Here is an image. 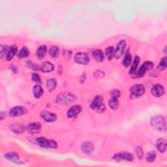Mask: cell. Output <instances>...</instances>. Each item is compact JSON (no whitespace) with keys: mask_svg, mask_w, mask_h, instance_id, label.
<instances>
[{"mask_svg":"<svg viewBox=\"0 0 167 167\" xmlns=\"http://www.w3.org/2000/svg\"><path fill=\"white\" fill-rule=\"evenodd\" d=\"M90 107L92 110L98 112H103L105 110V106L103 103V97L101 95H97L93 99L90 104Z\"/></svg>","mask_w":167,"mask_h":167,"instance_id":"obj_3","label":"cell"},{"mask_svg":"<svg viewBox=\"0 0 167 167\" xmlns=\"http://www.w3.org/2000/svg\"><path fill=\"white\" fill-rule=\"evenodd\" d=\"M126 47V41L124 40H121L118 43L116 49L114 50V57L116 59H119L121 58V56L123 55L124 53L125 49Z\"/></svg>","mask_w":167,"mask_h":167,"instance_id":"obj_8","label":"cell"},{"mask_svg":"<svg viewBox=\"0 0 167 167\" xmlns=\"http://www.w3.org/2000/svg\"><path fill=\"white\" fill-rule=\"evenodd\" d=\"M10 69L12 70V71H13L14 73H17L18 72V69H17V67L16 66H11L10 67Z\"/></svg>","mask_w":167,"mask_h":167,"instance_id":"obj_39","label":"cell"},{"mask_svg":"<svg viewBox=\"0 0 167 167\" xmlns=\"http://www.w3.org/2000/svg\"><path fill=\"white\" fill-rule=\"evenodd\" d=\"M75 62L82 65H87L89 62V58L87 54L79 52L75 56Z\"/></svg>","mask_w":167,"mask_h":167,"instance_id":"obj_9","label":"cell"},{"mask_svg":"<svg viewBox=\"0 0 167 167\" xmlns=\"http://www.w3.org/2000/svg\"><path fill=\"white\" fill-rule=\"evenodd\" d=\"M143 66L147 69V71H148L153 67V63L151 62H145L143 63Z\"/></svg>","mask_w":167,"mask_h":167,"instance_id":"obj_36","label":"cell"},{"mask_svg":"<svg viewBox=\"0 0 167 167\" xmlns=\"http://www.w3.org/2000/svg\"><path fill=\"white\" fill-rule=\"evenodd\" d=\"M151 92H152V95L156 97H160L165 94V89L163 86L160 84L155 85Z\"/></svg>","mask_w":167,"mask_h":167,"instance_id":"obj_13","label":"cell"},{"mask_svg":"<svg viewBox=\"0 0 167 167\" xmlns=\"http://www.w3.org/2000/svg\"><path fill=\"white\" fill-rule=\"evenodd\" d=\"M131 95L134 97H139L143 95L145 92V88L141 84L134 85L130 89Z\"/></svg>","mask_w":167,"mask_h":167,"instance_id":"obj_6","label":"cell"},{"mask_svg":"<svg viewBox=\"0 0 167 167\" xmlns=\"http://www.w3.org/2000/svg\"><path fill=\"white\" fill-rule=\"evenodd\" d=\"M166 57H164L163 58H162L161 62L159 63V66H158V69H159L160 71H162L164 70V69H165L166 68V66H167V63H166Z\"/></svg>","mask_w":167,"mask_h":167,"instance_id":"obj_32","label":"cell"},{"mask_svg":"<svg viewBox=\"0 0 167 167\" xmlns=\"http://www.w3.org/2000/svg\"><path fill=\"white\" fill-rule=\"evenodd\" d=\"M17 52V47L15 45H13L10 47L5 48V58L7 61H10L13 59L14 55Z\"/></svg>","mask_w":167,"mask_h":167,"instance_id":"obj_12","label":"cell"},{"mask_svg":"<svg viewBox=\"0 0 167 167\" xmlns=\"http://www.w3.org/2000/svg\"><path fill=\"white\" fill-rule=\"evenodd\" d=\"M54 65L49 62H44L42 65L41 67H40V70H41L43 72H50L54 70Z\"/></svg>","mask_w":167,"mask_h":167,"instance_id":"obj_20","label":"cell"},{"mask_svg":"<svg viewBox=\"0 0 167 167\" xmlns=\"http://www.w3.org/2000/svg\"><path fill=\"white\" fill-rule=\"evenodd\" d=\"M82 107L80 105H74L72 107L69 108L67 111V115L69 118H73L78 116L79 114L82 111Z\"/></svg>","mask_w":167,"mask_h":167,"instance_id":"obj_10","label":"cell"},{"mask_svg":"<svg viewBox=\"0 0 167 167\" xmlns=\"http://www.w3.org/2000/svg\"><path fill=\"white\" fill-rule=\"evenodd\" d=\"M136 153L138 159H142V157L144 156V152H143V149H142V148L140 147V146H138V147L136 148Z\"/></svg>","mask_w":167,"mask_h":167,"instance_id":"obj_34","label":"cell"},{"mask_svg":"<svg viewBox=\"0 0 167 167\" xmlns=\"http://www.w3.org/2000/svg\"><path fill=\"white\" fill-rule=\"evenodd\" d=\"M36 142L39 146L44 148H56L57 146H58L55 141L48 140L43 137L37 138Z\"/></svg>","mask_w":167,"mask_h":167,"instance_id":"obj_4","label":"cell"},{"mask_svg":"<svg viewBox=\"0 0 167 167\" xmlns=\"http://www.w3.org/2000/svg\"><path fill=\"white\" fill-rule=\"evenodd\" d=\"M92 56L97 62H102L104 58L103 52L101 50H95L92 52Z\"/></svg>","mask_w":167,"mask_h":167,"instance_id":"obj_19","label":"cell"},{"mask_svg":"<svg viewBox=\"0 0 167 167\" xmlns=\"http://www.w3.org/2000/svg\"><path fill=\"white\" fill-rule=\"evenodd\" d=\"M71 52L70 51H65L64 52V57H65V58H66V59H70L71 58Z\"/></svg>","mask_w":167,"mask_h":167,"instance_id":"obj_38","label":"cell"},{"mask_svg":"<svg viewBox=\"0 0 167 167\" xmlns=\"http://www.w3.org/2000/svg\"><path fill=\"white\" fill-rule=\"evenodd\" d=\"M81 149H82V152L85 154V155H89L93 152V149H94V146L89 142H85L82 144L81 146Z\"/></svg>","mask_w":167,"mask_h":167,"instance_id":"obj_16","label":"cell"},{"mask_svg":"<svg viewBox=\"0 0 167 167\" xmlns=\"http://www.w3.org/2000/svg\"><path fill=\"white\" fill-rule=\"evenodd\" d=\"M139 63H140V58H139V57L136 56H135V58H134V59L133 64H132L131 68V69H130V71H129L130 74L133 75V74H134V73H135Z\"/></svg>","mask_w":167,"mask_h":167,"instance_id":"obj_25","label":"cell"},{"mask_svg":"<svg viewBox=\"0 0 167 167\" xmlns=\"http://www.w3.org/2000/svg\"><path fill=\"white\" fill-rule=\"evenodd\" d=\"M9 128L11 131L17 134L22 133L24 131V130H25V127H24V125L23 124H19V123H16V124H13L10 125Z\"/></svg>","mask_w":167,"mask_h":167,"instance_id":"obj_17","label":"cell"},{"mask_svg":"<svg viewBox=\"0 0 167 167\" xmlns=\"http://www.w3.org/2000/svg\"><path fill=\"white\" fill-rule=\"evenodd\" d=\"M6 117V113L5 112H1L0 113V119L1 120H3L4 118H5Z\"/></svg>","mask_w":167,"mask_h":167,"instance_id":"obj_40","label":"cell"},{"mask_svg":"<svg viewBox=\"0 0 167 167\" xmlns=\"http://www.w3.org/2000/svg\"><path fill=\"white\" fill-rule=\"evenodd\" d=\"M47 52V48L46 46L43 45L40 46L39 48L37 51V56L39 59H43L44 57L46 56Z\"/></svg>","mask_w":167,"mask_h":167,"instance_id":"obj_23","label":"cell"},{"mask_svg":"<svg viewBox=\"0 0 167 167\" xmlns=\"http://www.w3.org/2000/svg\"><path fill=\"white\" fill-rule=\"evenodd\" d=\"M32 80H33L37 84H39L40 82V76L38 74H37V73H34V74H33V75H32Z\"/></svg>","mask_w":167,"mask_h":167,"instance_id":"obj_35","label":"cell"},{"mask_svg":"<svg viewBox=\"0 0 167 167\" xmlns=\"http://www.w3.org/2000/svg\"><path fill=\"white\" fill-rule=\"evenodd\" d=\"M40 117L47 122H54L57 119V116L54 113H51L49 111H43L40 113Z\"/></svg>","mask_w":167,"mask_h":167,"instance_id":"obj_11","label":"cell"},{"mask_svg":"<svg viewBox=\"0 0 167 167\" xmlns=\"http://www.w3.org/2000/svg\"><path fill=\"white\" fill-rule=\"evenodd\" d=\"M131 61H132V56L129 52H127L124 57L123 62H122V64H123V66L125 67H127L130 66V65H131Z\"/></svg>","mask_w":167,"mask_h":167,"instance_id":"obj_26","label":"cell"},{"mask_svg":"<svg viewBox=\"0 0 167 167\" xmlns=\"http://www.w3.org/2000/svg\"><path fill=\"white\" fill-rule=\"evenodd\" d=\"M105 52L108 59L111 60L114 57V48L113 47H109L106 49Z\"/></svg>","mask_w":167,"mask_h":167,"instance_id":"obj_30","label":"cell"},{"mask_svg":"<svg viewBox=\"0 0 167 167\" xmlns=\"http://www.w3.org/2000/svg\"><path fill=\"white\" fill-rule=\"evenodd\" d=\"M0 50H1V52H0V54H1V58H3V56L4 52H5V50H4V48H3V46L0 47Z\"/></svg>","mask_w":167,"mask_h":167,"instance_id":"obj_41","label":"cell"},{"mask_svg":"<svg viewBox=\"0 0 167 167\" xmlns=\"http://www.w3.org/2000/svg\"><path fill=\"white\" fill-rule=\"evenodd\" d=\"M56 85H57V82L54 79H48L47 81V88L48 89V91L50 92L54 91L55 88H56Z\"/></svg>","mask_w":167,"mask_h":167,"instance_id":"obj_24","label":"cell"},{"mask_svg":"<svg viewBox=\"0 0 167 167\" xmlns=\"http://www.w3.org/2000/svg\"><path fill=\"white\" fill-rule=\"evenodd\" d=\"M115 161L119 162L122 160H125L129 162H132L134 160L133 155L128 152H122L117 153L112 157Z\"/></svg>","mask_w":167,"mask_h":167,"instance_id":"obj_5","label":"cell"},{"mask_svg":"<svg viewBox=\"0 0 167 167\" xmlns=\"http://www.w3.org/2000/svg\"><path fill=\"white\" fill-rule=\"evenodd\" d=\"M111 95L112 97H117V98H119V97L120 96V92L118 91V90H114Z\"/></svg>","mask_w":167,"mask_h":167,"instance_id":"obj_37","label":"cell"},{"mask_svg":"<svg viewBox=\"0 0 167 167\" xmlns=\"http://www.w3.org/2000/svg\"><path fill=\"white\" fill-rule=\"evenodd\" d=\"M26 66L32 70L38 71L39 70V67L38 65H37L35 63L31 62V61H27L26 62Z\"/></svg>","mask_w":167,"mask_h":167,"instance_id":"obj_31","label":"cell"},{"mask_svg":"<svg viewBox=\"0 0 167 167\" xmlns=\"http://www.w3.org/2000/svg\"><path fill=\"white\" fill-rule=\"evenodd\" d=\"M5 158L7 160L9 161L13 162V163H16V164H21L22 162L20 161L19 159V157L18 156L17 153H14V152H11V153H8L5 155Z\"/></svg>","mask_w":167,"mask_h":167,"instance_id":"obj_14","label":"cell"},{"mask_svg":"<svg viewBox=\"0 0 167 167\" xmlns=\"http://www.w3.org/2000/svg\"><path fill=\"white\" fill-rule=\"evenodd\" d=\"M157 149L161 153H164L166 149V142L165 138H159L156 142Z\"/></svg>","mask_w":167,"mask_h":167,"instance_id":"obj_18","label":"cell"},{"mask_svg":"<svg viewBox=\"0 0 167 167\" xmlns=\"http://www.w3.org/2000/svg\"><path fill=\"white\" fill-rule=\"evenodd\" d=\"M29 55H30L29 50H28L26 47H24L21 50H20L18 56L19 58H25L28 57Z\"/></svg>","mask_w":167,"mask_h":167,"instance_id":"obj_28","label":"cell"},{"mask_svg":"<svg viewBox=\"0 0 167 167\" xmlns=\"http://www.w3.org/2000/svg\"><path fill=\"white\" fill-rule=\"evenodd\" d=\"M27 112V109L21 106H17L11 109L9 116L11 117H18L23 116Z\"/></svg>","mask_w":167,"mask_h":167,"instance_id":"obj_7","label":"cell"},{"mask_svg":"<svg viewBox=\"0 0 167 167\" xmlns=\"http://www.w3.org/2000/svg\"><path fill=\"white\" fill-rule=\"evenodd\" d=\"M156 157V153L154 151H150L146 156V161L148 162H153Z\"/></svg>","mask_w":167,"mask_h":167,"instance_id":"obj_29","label":"cell"},{"mask_svg":"<svg viewBox=\"0 0 167 167\" xmlns=\"http://www.w3.org/2000/svg\"><path fill=\"white\" fill-rule=\"evenodd\" d=\"M49 54L52 58H57L59 54V50L58 47H56V46L52 47L49 50Z\"/></svg>","mask_w":167,"mask_h":167,"instance_id":"obj_27","label":"cell"},{"mask_svg":"<svg viewBox=\"0 0 167 167\" xmlns=\"http://www.w3.org/2000/svg\"><path fill=\"white\" fill-rule=\"evenodd\" d=\"M40 129H41V125H40L38 122H34L27 125V129L29 133L32 134L38 133Z\"/></svg>","mask_w":167,"mask_h":167,"instance_id":"obj_15","label":"cell"},{"mask_svg":"<svg viewBox=\"0 0 167 167\" xmlns=\"http://www.w3.org/2000/svg\"><path fill=\"white\" fill-rule=\"evenodd\" d=\"M117 99V97L112 96L111 99L108 101L109 107L112 110H114V111H116L119 107V101H118Z\"/></svg>","mask_w":167,"mask_h":167,"instance_id":"obj_22","label":"cell"},{"mask_svg":"<svg viewBox=\"0 0 167 167\" xmlns=\"http://www.w3.org/2000/svg\"><path fill=\"white\" fill-rule=\"evenodd\" d=\"M151 125L159 132L164 133L166 131V121L165 117L161 115H157L152 118Z\"/></svg>","mask_w":167,"mask_h":167,"instance_id":"obj_1","label":"cell"},{"mask_svg":"<svg viewBox=\"0 0 167 167\" xmlns=\"http://www.w3.org/2000/svg\"><path fill=\"white\" fill-rule=\"evenodd\" d=\"M76 101V97L69 93H62L57 97V103L61 105H67Z\"/></svg>","mask_w":167,"mask_h":167,"instance_id":"obj_2","label":"cell"},{"mask_svg":"<svg viewBox=\"0 0 167 167\" xmlns=\"http://www.w3.org/2000/svg\"><path fill=\"white\" fill-rule=\"evenodd\" d=\"M147 71V69H146V67L142 65V66L140 67V69H138V71L136 73V75L138 77H142L144 75L146 72Z\"/></svg>","mask_w":167,"mask_h":167,"instance_id":"obj_33","label":"cell"},{"mask_svg":"<svg viewBox=\"0 0 167 167\" xmlns=\"http://www.w3.org/2000/svg\"><path fill=\"white\" fill-rule=\"evenodd\" d=\"M33 93L35 97V98L39 99L41 97L43 94V88L40 85L37 84L33 88Z\"/></svg>","mask_w":167,"mask_h":167,"instance_id":"obj_21","label":"cell"}]
</instances>
